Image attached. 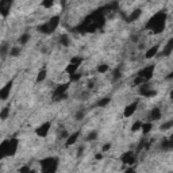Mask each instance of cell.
<instances>
[{
    "label": "cell",
    "mask_w": 173,
    "mask_h": 173,
    "mask_svg": "<svg viewBox=\"0 0 173 173\" xmlns=\"http://www.w3.org/2000/svg\"><path fill=\"white\" fill-rule=\"evenodd\" d=\"M29 39H30V34L25 33V34H22V35H20V38H19V43H20V45H26V43L29 42Z\"/></svg>",
    "instance_id": "24"
},
{
    "label": "cell",
    "mask_w": 173,
    "mask_h": 173,
    "mask_svg": "<svg viewBox=\"0 0 173 173\" xmlns=\"http://www.w3.org/2000/svg\"><path fill=\"white\" fill-rule=\"evenodd\" d=\"M111 103V97H103L97 101V107H106Z\"/></svg>",
    "instance_id": "23"
},
{
    "label": "cell",
    "mask_w": 173,
    "mask_h": 173,
    "mask_svg": "<svg viewBox=\"0 0 173 173\" xmlns=\"http://www.w3.org/2000/svg\"><path fill=\"white\" fill-rule=\"evenodd\" d=\"M79 135H80V131H76V133L70 134L69 138H68L66 142H65V145H66V146H72L73 144H76V141H77V138H79Z\"/></svg>",
    "instance_id": "17"
},
{
    "label": "cell",
    "mask_w": 173,
    "mask_h": 173,
    "mask_svg": "<svg viewBox=\"0 0 173 173\" xmlns=\"http://www.w3.org/2000/svg\"><path fill=\"white\" fill-rule=\"evenodd\" d=\"M18 146H19L18 138H11V140L3 141L2 145H0V154H2V158L15 155L16 150H18Z\"/></svg>",
    "instance_id": "2"
},
{
    "label": "cell",
    "mask_w": 173,
    "mask_h": 173,
    "mask_svg": "<svg viewBox=\"0 0 173 173\" xmlns=\"http://www.w3.org/2000/svg\"><path fill=\"white\" fill-rule=\"evenodd\" d=\"M95 158H96V160H101V158H103V155H101V154L99 153V154H96V155H95Z\"/></svg>",
    "instance_id": "44"
},
{
    "label": "cell",
    "mask_w": 173,
    "mask_h": 173,
    "mask_svg": "<svg viewBox=\"0 0 173 173\" xmlns=\"http://www.w3.org/2000/svg\"><path fill=\"white\" fill-rule=\"evenodd\" d=\"M120 160H122V162H123L124 165H128V167H131V165L135 164V161H137V157H135V153H134V151L130 150V151H126V153L122 154Z\"/></svg>",
    "instance_id": "6"
},
{
    "label": "cell",
    "mask_w": 173,
    "mask_h": 173,
    "mask_svg": "<svg viewBox=\"0 0 173 173\" xmlns=\"http://www.w3.org/2000/svg\"><path fill=\"white\" fill-rule=\"evenodd\" d=\"M41 4H42V7H45V8H50V7L54 6V2H42Z\"/></svg>",
    "instance_id": "37"
},
{
    "label": "cell",
    "mask_w": 173,
    "mask_h": 173,
    "mask_svg": "<svg viewBox=\"0 0 173 173\" xmlns=\"http://www.w3.org/2000/svg\"><path fill=\"white\" fill-rule=\"evenodd\" d=\"M171 99H173V91L171 92Z\"/></svg>",
    "instance_id": "45"
},
{
    "label": "cell",
    "mask_w": 173,
    "mask_h": 173,
    "mask_svg": "<svg viewBox=\"0 0 173 173\" xmlns=\"http://www.w3.org/2000/svg\"><path fill=\"white\" fill-rule=\"evenodd\" d=\"M60 137H61V138H66V140H68V138H69V134H68L66 130H62V131H61V135H60Z\"/></svg>",
    "instance_id": "39"
},
{
    "label": "cell",
    "mask_w": 173,
    "mask_h": 173,
    "mask_svg": "<svg viewBox=\"0 0 173 173\" xmlns=\"http://www.w3.org/2000/svg\"><path fill=\"white\" fill-rule=\"evenodd\" d=\"M80 79H81V73H79V72L74 73V74H70V76H69L70 81H79Z\"/></svg>",
    "instance_id": "33"
},
{
    "label": "cell",
    "mask_w": 173,
    "mask_h": 173,
    "mask_svg": "<svg viewBox=\"0 0 173 173\" xmlns=\"http://www.w3.org/2000/svg\"><path fill=\"white\" fill-rule=\"evenodd\" d=\"M167 11L161 10V11L155 12L153 16L146 22L145 29L146 30H151L153 34H160L165 30V25H167Z\"/></svg>",
    "instance_id": "1"
},
{
    "label": "cell",
    "mask_w": 173,
    "mask_h": 173,
    "mask_svg": "<svg viewBox=\"0 0 173 173\" xmlns=\"http://www.w3.org/2000/svg\"><path fill=\"white\" fill-rule=\"evenodd\" d=\"M81 62H83V58H81V57H73L72 58V64H76V65L80 66Z\"/></svg>",
    "instance_id": "36"
},
{
    "label": "cell",
    "mask_w": 173,
    "mask_h": 173,
    "mask_svg": "<svg viewBox=\"0 0 173 173\" xmlns=\"http://www.w3.org/2000/svg\"><path fill=\"white\" fill-rule=\"evenodd\" d=\"M137 107H138V101L137 100L133 101V103H130L128 106H126V108H124V112H123L124 118H130L131 115L137 111Z\"/></svg>",
    "instance_id": "12"
},
{
    "label": "cell",
    "mask_w": 173,
    "mask_h": 173,
    "mask_svg": "<svg viewBox=\"0 0 173 173\" xmlns=\"http://www.w3.org/2000/svg\"><path fill=\"white\" fill-rule=\"evenodd\" d=\"M29 173H37V172H35V171H30Z\"/></svg>",
    "instance_id": "47"
},
{
    "label": "cell",
    "mask_w": 173,
    "mask_h": 173,
    "mask_svg": "<svg viewBox=\"0 0 173 173\" xmlns=\"http://www.w3.org/2000/svg\"><path fill=\"white\" fill-rule=\"evenodd\" d=\"M60 43L62 46H69L70 45V39H69V35L68 34H62L60 37Z\"/></svg>",
    "instance_id": "21"
},
{
    "label": "cell",
    "mask_w": 173,
    "mask_h": 173,
    "mask_svg": "<svg viewBox=\"0 0 173 173\" xmlns=\"http://www.w3.org/2000/svg\"><path fill=\"white\" fill-rule=\"evenodd\" d=\"M161 110L158 107H155L153 108V110L149 112V116H147V119L149 122H154V120H158V119H161Z\"/></svg>",
    "instance_id": "13"
},
{
    "label": "cell",
    "mask_w": 173,
    "mask_h": 173,
    "mask_svg": "<svg viewBox=\"0 0 173 173\" xmlns=\"http://www.w3.org/2000/svg\"><path fill=\"white\" fill-rule=\"evenodd\" d=\"M46 74H47L46 69H41L39 73H38V76H37V83H42V81L46 79Z\"/></svg>",
    "instance_id": "22"
},
{
    "label": "cell",
    "mask_w": 173,
    "mask_h": 173,
    "mask_svg": "<svg viewBox=\"0 0 173 173\" xmlns=\"http://www.w3.org/2000/svg\"><path fill=\"white\" fill-rule=\"evenodd\" d=\"M108 69H110V66L107 64H101V65L97 66V72L99 73H106V72H108Z\"/></svg>",
    "instance_id": "30"
},
{
    "label": "cell",
    "mask_w": 173,
    "mask_h": 173,
    "mask_svg": "<svg viewBox=\"0 0 173 173\" xmlns=\"http://www.w3.org/2000/svg\"><path fill=\"white\" fill-rule=\"evenodd\" d=\"M8 114H10V107L7 106V107L3 108L2 112H0V119H2V120H6L7 116H8Z\"/></svg>",
    "instance_id": "25"
},
{
    "label": "cell",
    "mask_w": 173,
    "mask_h": 173,
    "mask_svg": "<svg viewBox=\"0 0 173 173\" xmlns=\"http://www.w3.org/2000/svg\"><path fill=\"white\" fill-rule=\"evenodd\" d=\"M141 128H142V122H141V120H137V122H135V123L133 124V126H131V131H133V133H135V131L141 130Z\"/></svg>",
    "instance_id": "28"
},
{
    "label": "cell",
    "mask_w": 173,
    "mask_h": 173,
    "mask_svg": "<svg viewBox=\"0 0 173 173\" xmlns=\"http://www.w3.org/2000/svg\"><path fill=\"white\" fill-rule=\"evenodd\" d=\"M12 84H14V81L10 80L8 83H7L6 85L2 88V91H0V99H2V100H7V99H8L10 92H11V88H12Z\"/></svg>",
    "instance_id": "11"
},
{
    "label": "cell",
    "mask_w": 173,
    "mask_h": 173,
    "mask_svg": "<svg viewBox=\"0 0 173 173\" xmlns=\"http://www.w3.org/2000/svg\"><path fill=\"white\" fill-rule=\"evenodd\" d=\"M171 127H173V119L167 122V123H164V124H161V130H168V128H171Z\"/></svg>",
    "instance_id": "35"
},
{
    "label": "cell",
    "mask_w": 173,
    "mask_h": 173,
    "mask_svg": "<svg viewBox=\"0 0 173 173\" xmlns=\"http://www.w3.org/2000/svg\"><path fill=\"white\" fill-rule=\"evenodd\" d=\"M50 128H52V122H45V123H42L41 126L35 130V134L38 135L41 138H45L47 134H49Z\"/></svg>",
    "instance_id": "9"
},
{
    "label": "cell",
    "mask_w": 173,
    "mask_h": 173,
    "mask_svg": "<svg viewBox=\"0 0 173 173\" xmlns=\"http://www.w3.org/2000/svg\"><path fill=\"white\" fill-rule=\"evenodd\" d=\"M60 165V158L58 157H46L41 160V168L42 173H56Z\"/></svg>",
    "instance_id": "3"
},
{
    "label": "cell",
    "mask_w": 173,
    "mask_h": 173,
    "mask_svg": "<svg viewBox=\"0 0 173 173\" xmlns=\"http://www.w3.org/2000/svg\"><path fill=\"white\" fill-rule=\"evenodd\" d=\"M167 80H173V70H172V72L167 76Z\"/></svg>",
    "instance_id": "41"
},
{
    "label": "cell",
    "mask_w": 173,
    "mask_h": 173,
    "mask_svg": "<svg viewBox=\"0 0 173 173\" xmlns=\"http://www.w3.org/2000/svg\"><path fill=\"white\" fill-rule=\"evenodd\" d=\"M77 69H79V65H76V64H72V62H70L69 65L65 68V73H68V74L70 76V74L77 73Z\"/></svg>",
    "instance_id": "19"
},
{
    "label": "cell",
    "mask_w": 173,
    "mask_h": 173,
    "mask_svg": "<svg viewBox=\"0 0 173 173\" xmlns=\"http://www.w3.org/2000/svg\"><path fill=\"white\" fill-rule=\"evenodd\" d=\"M169 140H171V141H173V134L171 135V138H169Z\"/></svg>",
    "instance_id": "46"
},
{
    "label": "cell",
    "mask_w": 173,
    "mask_h": 173,
    "mask_svg": "<svg viewBox=\"0 0 173 173\" xmlns=\"http://www.w3.org/2000/svg\"><path fill=\"white\" fill-rule=\"evenodd\" d=\"M7 49H8V45H7V43L4 42L2 45V58L4 60L6 58V56H7Z\"/></svg>",
    "instance_id": "34"
},
{
    "label": "cell",
    "mask_w": 173,
    "mask_h": 173,
    "mask_svg": "<svg viewBox=\"0 0 173 173\" xmlns=\"http://www.w3.org/2000/svg\"><path fill=\"white\" fill-rule=\"evenodd\" d=\"M110 149H111V144H106V145L103 146V151H108Z\"/></svg>",
    "instance_id": "40"
},
{
    "label": "cell",
    "mask_w": 173,
    "mask_h": 173,
    "mask_svg": "<svg viewBox=\"0 0 173 173\" xmlns=\"http://www.w3.org/2000/svg\"><path fill=\"white\" fill-rule=\"evenodd\" d=\"M20 54V47L19 46H15V47H11L10 49V56L11 57H18Z\"/></svg>",
    "instance_id": "26"
},
{
    "label": "cell",
    "mask_w": 173,
    "mask_h": 173,
    "mask_svg": "<svg viewBox=\"0 0 173 173\" xmlns=\"http://www.w3.org/2000/svg\"><path fill=\"white\" fill-rule=\"evenodd\" d=\"M84 116H85V111H84V110H80V111H77V112L74 114V118H76V120L84 119Z\"/></svg>",
    "instance_id": "31"
},
{
    "label": "cell",
    "mask_w": 173,
    "mask_h": 173,
    "mask_svg": "<svg viewBox=\"0 0 173 173\" xmlns=\"http://www.w3.org/2000/svg\"><path fill=\"white\" fill-rule=\"evenodd\" d=\"M124 173H135V169H134V168H128Z\"/></svg>",
    "instance_id": "42"
},
{
    "label": "cell",
    "mask_w": 173,
    "mask_h": 173,
    "mask_svg": "<svg viewBox=\"0 0 173 173\" xmlns=\"http://www.w3.org/2000/svg\"><path fill=\"white\" fill-rule=\"evenodd\" d=\"M144 83H146V81H145L144 79H142V77H140V76H137V77H135V79H134V85L141 87Z\"/></svg>",
    "instance_id": "32"
},
{
    "label": "cell",
    "mask_w": 173,
    "mask_h": 173,
    "mask_svg": "<svg viewBox=\"0 0 173 173\" xmlns=\"http://www.w3.org/2000/svg\"><path fill=\"white\" fill-rule=\"evenodd\" d=\"M97 135H99V134H97V131H91V133L87 135V141H88V142L96 141V140H97Z\"/></svg>",
    "instance_id": "27"
},
{
    "label": "cell",
    "mask_w": 173,
    "mask_h": 173,
    "mask_svg": "<svg viewBox=\"0 0 173 173\" xmlns=\"http://www.w3.org/2000/svg\"><path fill=\"white\" fill-rule=\"evenodd\" d=\"M151 128H153V123L151 122H147V123H142V133H144L145 135H146L147 133H150Z\"/></svg>",
    "instance_id": "20"
},
{
    "label": "cell",
    "mask_w": 173,
    "mask_h": 173,
    "mask_svg": "<svg viewBox=\"0 0 173 173\" xmlns=\"http://www.w3.org/2000/svg\"><path fill=\"white\" fill-rule=\"evenodd\" d=\"M160 147H161V150H164V151L173 150V141L168 140V138H165V140H162V141H161Z\"/></svg>",
    "instance_id": "15"
},
{
    "label": "cell",
    "mask_w": 173,
    "mask_h": 173,
    "mask_svg": "<svg viewBox=\"0 0 173 173\" xmlns=\"http://www.w3.org/2000/svg\"><path fill=\"white\" fill-rule=\"evenodd\" d=\"M120 76H122L120 69H119V68H116V69L114 70V73H112V80H114V81H118V80L120 79Z\"/></svg>",
    "instance_id": "29"
},
{
    "label": "cell",
    "mask_w": 173,
    "mask_h": 173,
    "mask_svg": "<svg viewBox=\"0 0 173 173\" xmlns=\"http://www.w3.org/2000/svg\"><path fill=\"white\" fill-rule=\"evenodd\" d=\"M138 92H140L141 96H145V97H153L157 95L154 89H151L149 84H142V85L138 88Z\"/></svg>",
    "instance_id": "7"
},
{
    "label": "cell",
    "mask_w": 173,
    "mask_h": 173,
    "mask_svg": "<svg viewBox=\"0 0 173 173\" xmlns=\"http://www.w3.org/2000/svg\"><path fill=\"white\" fill-rule=\"evenodd\" d=\"M30 171H31V169H30L29 165H25V167H22L19 169V173H29Z\"/></svg>",
    "instance_id": "38"
},
{
    "label": "cell",
    "mask_w": 173,
    "mask_h": 173,
    "mask_svg": "<svg viewBox=\"0 0 173 173\" xmlns=\"http://www.w3.org/2000/svg\"><path fill=\"white\" fill-rule=\"evenodd\" d=\"M158 50H160V46L158 45H154L153 47H150V49L146 52V54H145V57H146L147 60H150V58H153V57H155L158 54Z\"/></svg>",
    "instance_id": "16"
},
{
    "label": "cell",
    "mask_w": 173,
    "mask_h": 173,
    "mask_svg": "<svg viewBox=\"0 0 173 173\" xmlns=\"http://www.w3.org/2000/svg\"><path fill=\"white\" fill-rule=\"evenodd\" d=\"M172 52H173V37L168 39L167 45L164 46V49H162V53L161 54H162V56H165V57H168V56H171Z\"/></svg>",
    "instance_id": "14"
},
{
    "label": "cell",
    "mask_w": 173,
    "mask_h": 173,
    "mask_svg": "<svg viewBox=\"0 0 173 173\" xmlns=\"http://www.w3.org/2000/svg\"><path fill=\"white\" fill-rule=\"evenodd\" d=\"M154 69H155V66L154 65H149L146 68H144L142 70H140V73H138V76L142 77L145 81H149L153 77V73H154Z\"/></svg>",
    "instance_id": "8"
},
{
    "label": "cell",
    "mask_w": 173,
    "mask_h": 173,
    "mask_svg": "<svg viewBox=\"0 0 173 173\" xmlns=\"http://www.w3.org/2000/svg\"><path fill=\"white\" fill-rule=\"evenodd\" d=\"M141 14H142V10H140V8L134 10V11L130 14V16L127 18V22H128V23H131V22H134V20H137V19L141 16Z\"/></svg>",
    "instance_id": "18"
},
{
    "label": "cell",
    "mask_w": 173,
    "mask_h": 173,
    "mask_svg": "<svg viewBox=\"0 0 173 173\" xmlns=\"http://www.w3.org/2000/svg\"><path fill=\"white\" fill-rule=\"evenodd\" d=\"M81 154H83V147H80V149H79V151H77V157H80Z\"/></svg>",
    "instance_id": "43"
},
{
    "label": "cell",
    "mask_w": 173,
    "mask_h": 173,
    "mask_svg": "<svg viewBox=\"0 0 173 173\" xmlns=\"http://www.w3.org/2000/svg\"><path fill=\"white\" fill-rule=\"evenodd\" d=\"M68 88H69V83H66V84H60V85L56 88L54 93H53V100H54V101H60V100L66 99V97H68V95H66Z\"/></svg>",
    "instance_id": "5"
},
{
    "label": "cell",
    "mask_w": 173,
    "mask_h": 173,
    "mask_svg": "<svg viewBox=\"0 0 173 173\" xmlns=\"http://www.w3.org/2000/svg\"><path fill=\"white\" fill-rule=\"evenodd\" d=\"M60 15H56V16H52V18L49 19V22H46V23H42V25H39L38 27H37V30H38L39 33H42V34H52L56 31V29L60 25Z\"/></svg>",
    "instance_id": "4"
},
{
    "label": "cell",
    "mask_w": 173,
    "mask_h": 173,
    "mask_svg": "<svg viewBox=\"0 0 173 173\" xmlns=\"http://www.w3.org/2000/svg\"><path fill=\"white\" fill-rule=\"evenodd\" d=\"M11 6H12L11 0H3V2H0V14H2L3 18H6L8 15L10 10H11Z\"/></svg>",
    "instance_id": "10"
}]
</instances>
